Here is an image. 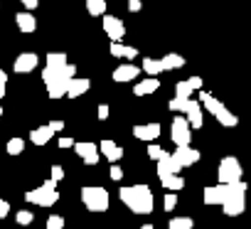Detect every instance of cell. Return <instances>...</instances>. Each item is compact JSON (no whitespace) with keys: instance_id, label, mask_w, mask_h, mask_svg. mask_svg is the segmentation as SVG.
I'll return each instance as SVG.
<instances>
[{"instance_id":"obj_1","label":"cell","mask_w":251,"mask_h":229,"mask_svg":"<svg viewBox=\"0 0 251 229\" xmlns=\"http://www.w3.org/2000/svg\"><path fill=\"white\" fill-rule=\"evenodd\" d=\"M118 197H121V202H123L126 207H128L131 212H136V214H151V212H153V204H155L153 192H151L148 185L121 187Z\"/></svg>"},{"instance_id":"obj_2","label":"cell","mask_w":251,"mask_h":229,"mask_svg":"<svg viewBox=\"0 0 251 229\" xmlns=\"http://www.w3.org/2000/svg\"><path fill=\"white\" fill-rule=\"evenodd\" d=\"M246 190H249V185H246L244 180H236V182L229 185L226 200H224V204H222V209H224L226 217H239V214L246 209Z\"/></svg>"},{"instance_id":"obj_3","label":"cell","mask_w":251,"mask_h":229,"mask_svg":"<svg viewBox=\"0 0 251 229\" xmlns=\"http://www.w3.org/2000/svg\"><path fill=\"white\" fill-rule=\"evenodd\" d=\"M81 202L89 212H106L108 204H111V197H108L106 187L89 185V187H81Z\"/></svg>"},{"instance_id":"obj_4","label":"cell","mask_w":251,"mask_h":229,"mask_svg":"<svg viewBox=\"0 0 251 229\" xmlns=\"http://www.w3.org/2000/svg\"><path fill=\"white\" fill-rule=\"evenodd\" d=\"M25 200H27L30 204H37V207H52V204L59 200V195H57V182H54V180H47V182H42L40 187L27 190V192H25Z\"/></svg>"},{"instance_id":"obj_5","label":"cell","mask_w":251,"mask_h":229,"mask_svg":"<svg viewBox=\"0 0 251 229\" xmlns=\"http://www.w3.org/2000/svg\"><path fill=\"white\" fill-rule=\"evenodd\" d=\"M241 163L234 158V155H226V158H222L219 160V168H217V178H219V182L222 185H231V182H236V180H241Z\"/></svg>"},{"instance_id":"obj_6","label":"cell","mask_w":251,"mask_h":229,"mask_svg":"<svg viewBox=\"0 0 251 229\" xmlns=\"http://www.w3.org/2000/svg\"><path fill=\"white\" fill-rule=\"evenodd\" d=\"M76 76V67L74 64H64V67H45L42 69V81L45 86L47 84H54V81H69Z\"/></svg>"},{"instance_id":"obj_7","label":"cell","mask_w":251,"mask_h":229,"mask_svg":"<svg viewBox=\"0 0 251 229\" xmlns=\"http://www.w3.org/2000/svg\"><path fill=\"white\" fill-rule=\"evenodd\" d=\"M170 138H173L175 146H190V141H192V126H190V121H187L185 116H177V119L173 121V126H170Z\"/></svg>"},{"instance_id":"obj_8","label":"cell","mask_w":251,"mask_h":229,"mask_svg":"<svg viewBox=\"0 0 251 229\" xmlns=\"http://www.w3.org/2000/svg\"><path fill=\"white\" fill-rule=\"evenodd\" d=\"M103 32L108 35L111 42H121L126 35V25H123V20H118L113 15H103Z\"/></svg>"},{"instance_id":"obj_9","label":"cell","mask_w":251,"mask_h":229,"mask_svg":"<svg viewBox=\"0 0 251 229\" xmlns=\"http://www.w3.org/2000/svg\"><path fill=\"white\" fill-rule=\"evenodd\" d=\"M74 151H76V155H79L86 165H96V163H99V146H96V143H91V141H79V143H74Z\"/></svg>"},{"instance_id":"obj_10","label":"cell","mask_w":251,"mask_h":229,"mask_svg":"<svg viewBox=\"0 0 251 229\" xmlns=\"http://www.w3.org/2000/svg\"><path fill=\"white\" fill-rule=\"evenodd\" d=\"M173 158L180 163V168H190V165H195L200 160V151H195L190 146H177L175 153H173Z\"/></svg>"},{"instance_id":"obj_11","label":"cell","mask_w":251,"mask_h":229,"mask_svg":"<svg viewBox=\"0 0 251 229\" xmlns=\"http://www.w3.org/2000/svg\"><path fill=\"white\" fill-rule=\"evenodd\" d=\"M226 192H229V185H222V182H217L212 187H204V195H202L204 204H224Z\"/></svg>"},{"instance_id":"obj_12","label":"cell","mask_w":251,"mask_h":229,"mask_svg":"<svg viewBox=\"0 0 251 229\" xmlns=\"http://www.w3.org/2000/svg\"><path fill=\"white\" fill-rule=\"evenodd\" d=\"M37 64H40V57L35 52H23L15 59V72L18 74H30L32 69H37Z\"/></svg>"},{"instance_id":"obj_13","label":"cell","mask_w":251,"mask_h":229,"mask_svg":"<svg viewBox=\"0 0 251 229\" xmlns=\"http://www.w3.org/2000/svg\"><path fill=\"white\" fill-rule=\"evenodd\" d=\"M185 119L190 121V126L192 128H202V124H204V116H202V103L200 101H187V108H185Z\"/></svg>"},{"instance_id":"obj_14","label":"cell","mask_w":251,"mask_h":229,"mask_svg":"<svg viewBox=\"0 0 251 229\" xmlns=\"http://www.w3.org/2000/svg\"><path fill=\"white\" fill-rule=\"evenodd\" d=\"M180 163L170 155V153H165L160 160H158V178H168V175H180Z\"/></svg>"},{"instance_id":"obj_15","label":"cell","mask_w":251,"mask_h":229,"mask_svg":"<svg viewBox=\"0 0 251 229\" xmlns=\"http://www.w3.org/2000/svg\"><path fill=\"white\" fill-rule=\"evenodd\" d=\"M200 103H202V108H207V111L212 113L214 119H217L219 113H222V111L226 108V106H224V103H222L219 99H214V96H212L209 91H202V89H200Z\"/></svg>"},{"instance_id":"obj_16","label":"cell","mask_w":251,"mask_h":229,"mask_svg":"<svg viewBox=\"0 0 251 229\" xmlns=\"http://www.w3.org/2000/svg\"><path fill=\"white\" fill-rule=\"evenodd\" d=\"M138 74H141V69L136 64H121L118 69H113V81H118V84L133 81V79H138Z\"/></svg>"},{"instance_id":"obj_17","label":"cell","mask_w":251,"mask_h":229,"mask_svg":"<svg viewBox=\"0 0 251 229\" xmlns=\"http://www.w3.org/2000/svg\"><path fill=\"white\" fill-rule=\"evenodd\" d=\"M133 136L138 138V141H155L158 136H160V124H143V126H136L133 128Z\"/></svg>"},{"instance_id":"obj_18","label":"cell","mask_w":251,"mask_h":229,"mask_svg":"<svg viewBox=\"0 0 251 229\" xmlns=\"http://www.w3.org/2000/svg\"><path fill=\"white\" fill-rule=\"evenodd\" d=\"M99 151L103 153V158H106L108 163H118V160L123 158V148H121L118 143H113V141H101V143H99Z\"/></svg>"},{"instance_id":"obj_19","label":"cell","mask_w":251,"mask_h":229,"mask_svg":"<svg viewBox=\"0 0 251 229\" xmlns=\"http://www.w3.org/2000/svg\"><path fill=\"white\" fill-rule=\"evenodd\" d=\"M89 89H91V81H89V79H84V76H74V79L69 81L67 96H69V99H79V96H84Z\"/></svg>"},{"instance_id":"obj_20","label":"cell","mask_w":251,"mask_h":229,"mask_svg":"<svg viewBox=\"0 0 251 229\" xmlns=\"http://www.w3.org/2000/svg\"><path fill=\"white\" fill-rule=\"evenodd\" d=\"M158 89H160L158 76H148V79H143V81H138V84L133 86V94H136V96H148V94H153V91H158Z\"/></svg>"},{"instance_id":"obj_21","label":"cell","mask_w":251,"mask_h":229,"mask_svg":"<svg viewBox=\"0 0 251 229\" xmlns=\"http://www.w3.org/2000/svg\"><path fill=\"white\" fill-rule=\"evenodd\" d=\"M52 136H54V131H52L50 126H40V128H32V131H30V141H32L35 146H47V143L52 141Z\"/></svg>"},{"instance_id":"obj_22","label":"cell","mask_w":251,"mask_h":229,"mask_svg":"<svg viewBox=\"0 0 251 229\" xmlns=\"http://www.w3.org/2000/svg\"><path fill=\"white\" fill-rule=\"evenodd\" d=\"M15 23H18V27H20V32H35L37 30V20H35V15L32 13H18L15 15Z\"/></svg>"},{"instance_id":"obj_23","label":"cell","mask_w":251,"mask_h":229,"mask_svg":"<svg viewBox=\"0 0 251 229\" xmlns=\"http://www.w3.org/2000/svg\"><path fill=\"white\" fill-rule=\"evenodd\" d=\"M160 62H163V69H165V72H173V69H180V67H185V57H182V54H175V52L165 54Z\"/></svg>"},{"instance_id":"obj_24","label":"cell","mask_w":251,"mask_h":229,"mask_svg":"<svg viewBox=\"0 0 251 229\" xmlns=\"http://www.w3.org/2000/svg\"><path fill=\"white\" fill-rule=\"evenodd\" d=\"M141 72H146L148 76H158V74H163L165 69H163V62H160V59H151V57H146L143 64H141Z\"/></svg>"},{"instance_id":"obj_25","label":"cell","mask_w":251,"mask_h":229,"mask_svg":"<svg viewBox=\"0 0 251 229\" xmlns=\"http://www.w3.org/2000/svg\"><path fill=\"white\" fill-rule=\"evenodd\" d=\"M69 81H72V79H69ZM69 81H54V84H47V96H50V99H62V96H67Z\"/></svg>"},{"instance_id":"obj_26","label":"cell","mask_w":251,"mask_h":229,"mask_svg":"<svg viewBox=\"0 0 251 229\" xmlns=\"http://www.w3.org/2000/svg\"><path fill=\"white\" fill-rule=\"evenodd\" d=\"M86 13L91 18H103L106 15V0H86Z\"/></svg>"},{"instance_id":"obj_27","label":"cell","mask_w":251,"mask_h":229,"mask_svg":"<svg viewBox=\"0 0 251 229\" xmlns=\"http://www.w3.org/2000/svg\"><path fill=\"white\" fill-rule=\"evenodd\" d=\"M160 182H163V187H165L168 192H177V190H182V187H185V180H182L180 175H168V178H160Z\"/></svg>"},{"instance_id":"obj_28","label":"cell","mask_w":251,"mask_h":229,"mask_svg":"<svg viewBox=\"0 0 251 229\" xmlns=\"http://www.w3.org/2000/svg\"><path fill=\"white\" fill-rule=\"evenodd\" d=\"M64 64H69L64 52H50L47 54V64L45 67H64Z\"/></svg>"},{"instance_id":"obj_29","label":"cell","mask_w":251,"mask_h":229,"mask_svg":"<svg viewBox=\"0 0 251 229\" xmlns=\"http://www.w3.org/2000/svg\"><path fill=\"white\" fill-rule=\"evenodd\" d=\"M192 91H195V89H192V84H190L187 79L175 84V96H177V99H190V96H192Z\"/></svg>"},{"instance_id":"obj_30","label":"cell","mask_w":251,"mask_h":229,"mask_svg":"<svg viewBox=\"0 0 251 229\" xmlns=\"http://www.w3.org/2000/svg\"><path fill=\"white\" fill-rule=\"evenodd\" d=\"M5 151H8V155H20L25 151V141L23 138H10L8 146H5Z\"/></svg>"},{"instance_id":"obj_31","label":"cell","mask_w":251,"mask_h":229,"mask_svg":"<svg viewBox=\"0 0 251 229\" xmlns=\"http://www.w3.org/2000/svg\"><path fill=\"white\" fill-rule=\"evenodd\" d=\"M192 227H195L192 217H175V219H170V229H192Z\"/></svg>"},{"instance_id":"obj_32","label":"cell","mask_w":251,"mask_h":229,"mask_svg":"<svg viewBox=\"0 0 251 229\" xmlns=\"http://www.w3.org/2000/svg\"><path fill=\"white\" fill-rule=\"evenodd\" d=\"M187 101H190V99H177V96H175V99L168 103V108H170V111H175V113H185V108H187Z\"/></svg>"},{"instance_id":"obj_33","label":"cell","mask_w":251,"mask_h":229,"mask_svg":"<svg viewBox=\"0 0 251 229\" xmlns=\"http://www.w3.org/2000/svg\"><path fill=\"white\" fill-rule=\"evenodd\" d=\"M32 219H35V214H32L30 209H20V212L15 214V222H18V224H23V227L32 224Z\"/></svg>"},{"instance_id":"obj_34","label":"cell","mask_w":251,"mask_h":229,"mask_svg":"<svg viewBox=\"0 0 251 229\" xmlns=\"http://www.w3.org/2000/svg\"><path fill=\"white\" fill-rule=\"evenodd\" d=\"M47 229H64V217H59V214L47 217Z\"/></svg>"},{"instance_id":"obj_35","label":"cell","mask_w":251,"mask_h":229,"mask_svg":"<svg viewBox=\"0 0 251 229\" xmlns=\"http://www.w3.org/2000/svg\"><path fill=\"white\" fill-rule=\"evenodd\" d=\"M163 155H165V151H163L160 146H155V143L148 146V158H151V160H160Z\"/></svg>"},{"instance_id":"obj_36","label":"cell","mask_w":251,"mask_h":229,"mask_svg":"<svg viewBox=\"0 0 251 229\" xmlns=\"http://www.w3.org/2000/svg\"><path fill=\"white\" fill-rule=\"evenodd\" d=\"M126 50H128V47H126V45H121V42H111V54L113 57H126Z\"/></svg>"},{"instance_id":"obj_37","label":"cell","mask_w":251,"mask_h":229,"mask_svg":"<svg viewBox=\"0 0 251 229\" xmlns=\"http://www.w3.org/2000/svg\"><path fill=\"white\" fill-rule=\"evenodd\" d=\"M163 204H165V212H173V209H175V204H177V195H175V192H168Z\"/></svg>"},{"instance_id":"obj_38","label":"cell","mask_w":251,"mask_h":229,"mask_svg":"<svg viewBox=\"0 0 251 229\" xmlns=\"http://www.w3.org/2000/svg\"><path fill=\"white\" fill-rule=\"evenodd\" d=\"M108 175H111V180H123V170H121V165L118 163H111V170H108Z\"/></svg>"},{"instance_id":"obj_39","label":"cell","mask_w":251,"mask_h":229,"mask_svg":"<svg viewBox=\"0 0 251 229\" xmlns=\"http://www.w3.org/2000/svg\"><path fill=\"white\" fill-rule=\"evenodd\" d=\"M50 180H54L57 185L64 180V170H62V165H52V178Z\"/></svg>"},{"instance_id":"obj_40","label":"cell","mask_w":251,"mask_h":229,"mask_svg":"<svg viewBox=\"0 0 251 229\" xmlns=\"http://www.w3.org/2000/svg\"><path fill=\"white\" fill-rule=\"evenodd\" d=\"M5 84H8V74H5L3 69H0V99L5 96Z\"/></svg>"},{"instance_id":"obj_41","label":"cell","mask_w":251,"mask_h":229,"mask_svg":"<svg viewBox=\"0 0 251 229\" xmlns=\"http://www.w3.org/2000/svg\"><path fill=\"white\" fill-rule=\"evenodd\" d=\"M141 8H143L141 0H128V10H131V13H141Z\"/></svg>"},{"instance_id":"obj_42","label":"cell","mask_w":251,"mask_h":229,"mask_svg":"<svg viewBox=\"0 0 251 229\" xmlns=\"http://www.w3.org/2000/svg\"><path fill=\"white\" fill-rule=\"evenodd\" d=\"M108 113H111V108H108L106 103H101V106H99V119L106 121V119H108Z\"/></svg>"},{"instance_id":"obj_43","label":"cell","mask_w":251,"mask_h":229,"mask_svg":"<svg viewBox=\"0 0 251 229\" xmlns=\"http://www.w3.org/2000/svg\"><path fill=\"white\" fill-rule=\"evenodd\" d=\"M8 212H10V204H8V200H0V219H3V217H8Z\"/></svg>"},{"instance_id":"obj_44","label":"cell","mask_w":251,"mask_h":229,"mask_svg":"<svg viewBox=\"0 0 251 229\" xmlns=\"http://www.w3.org/2000/svg\"><path fill=\"white\" fill-rule=\"evenodd\" d=\"M187 81L192 84V89H195V91H200V89H202V76H190Z\"/></svg>"},{"instance_id":"obj_45","label":"cell","mask_w":251,"mask_h":229,"mask_svg":"<svg viewBox=\"0 0 251 229\" xmlns=\"http://www.w3.org/2000/svg\"><path fill=\"white\" fill-rule=\"evenodd\" d=\"M47 126H50V128H52V131H54V133H59V131H62V128H64V121H50V124H47Z\"/></svg>"},{"instance_id":"obj_46","label":"cell","mask_w":251,"mask_h":229,"mask_svg":"<svg viewBox=\"0 0 251 229\" xmlns=\"http://www.w3.org/2000/svg\"><path fill=\"white\" fill-rule=\"evenodd\" d=\"M57 143H59V148H74V141L72 138H59Z\"/></svg>"},{"instance_id":"obj_47","label":"cell","mask_w":251,"mask_h":229,"mask_svg":"<svg viewBox=\"0 0 251 229\" xmlns=\"http://www.w3.org/2000/svg\"><path fill=\"white\" fill-rule=\"evenodd\" d=\"M20 3H23V5L27 8V10H35V8L40 5V3H37V0H20Z\"/></svg>"},{"instance_id":"obj_48","label":"cell","mask_w":251,"mask_h":229,"mask_svg":"<svg viewBox=\"0 0 251 229\" xmlns=\"http://www.w3.org/2000/svg\"><path fill=\"white\" fill-rule=\"evenodd\" d=\"M138 57V50L136 47H128V50H126V59H136Z\"/></svg>"},{"instance_id":"obj_49","label":"cell","mask_w":251,"mask_h":229,"mask_svg":"<svg viewBox=\"0 0 251 229\" xmlns=\"http://www.w3.org/2000/svg\"><path fill=\"white\" fill-rule=\"evenodd\" d=\"M141 229H155V227H153V224H143Z\"/></svg>"},{"instance_id":"obj_50","label":"cell","mask_w":251,"mask_h":229,"mask_svg":"<svg viewBox=\"0 0 251 229\" xmlns=\"http://www.w3.org/2000/svg\"><path fill=\"white\" fill-rule=\"evenodd\" d=\"M0 119H3V108H0Z\"/></svg>"}]
</instances>
